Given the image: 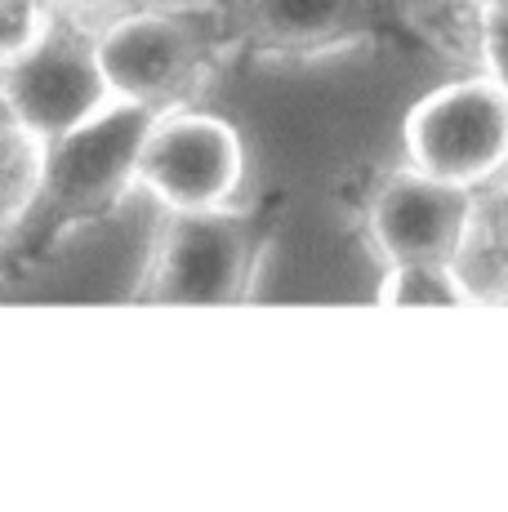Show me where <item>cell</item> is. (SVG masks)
<instances>
[{
  "label": "cell",
  "instance_id": "cell-1",
  "mask_svg": "<svg viewBox=\"0 0 508 512\" xmlns=\"http://www.w3.org/2000/svg\"><path fill=\"white\" fill-rule=\"evenodd\" d=\"M232 58L312 63L361 45L477 63L482 0H214Z\"/></svg>",
  "mask_w": 508,
  "mask_h": 512
},
{
  "label": "cell",
  "instance_id": "cell-2",
  "mask_svg": "<svg viewBox=\"0 0 508 512\" xmlns=\"http://www.w3.org/2000/svg\"><path fill=\"white\" fill-rule=\"evenodd\" d=\"M161 112L116 98L94 121L45 143L41 174L23 214L0 241V285L27 281L63 250L81 228L107 223L139 187V147Z\"/></svg>",
  "mask_w": 508,
  "mask_h": 512
},
{
  "label": "cell",
  "instance_id": "cell-3",
  "mask_svg": "<svg viewBox=\"0 0 508 512\" xmlns=\"http://www.w3.org/2000/svg\"><path fill=\"white\" fill-rule=\"evenodd\" d=\"M286 196L268 192L254 205L161 210L134 303H250L263 263L281 232Z\"/></svg>",
  "mask_w": 508,
  "mask_h": 512
},
{
  "label": "cell",
  "instance_id": "cell-4",
  "mask_svg": "<svg viewBox=\"0 0 508 512\" xmlns=\"http://www.w3.org/2000/svg\"><path fill=\"white\" fill-rule=\"evenodd\" d=\"M94 49L112 94L152 112L192 107L232 58L214 0H165L112 14L94 27Z\"/></svg>",
  "mask_w": 508,
  "mask_h": 512
},
{
  "label": "cell",
  "instance_id": "cell-5",
  "mask_svg": "<svg viewBox=\"0 0 508 512\" xmlns=\"http://www.w3.org/2000/svg\"><path fill=\"white\" fill-rule=\"evenodd\" d=\"M112 103L116 94L94 49V27L81 9H54L41 41L0 67V107L41 143L72 134Z\"/></svg>",
  "mask_w": 508,
  "mask_h": 512
},
{
  "label": "cell",
  "instance_id": "cell-6",
  "mask_svg": "<svg viewBox=\"0 0 508 512\" xmlns=\"http://www.w3.org/2000/svg\"><path fill=\"white\" fill-rule=\"evenodd\" d=\"M406 165L442 183L486 192L508 179V94L486 72L437 85L402 121Z\"/></svg>",
  "mask_w": 508,
  "mask_h": 512
},
{
  "label": "cell",
  "instance_id": "cell-7",
  "mask_svg": "<svg viewBox=\"0 0 508 512\" xmlns=\"http://www.w3.org/2000/svg\"><path fill=\"white\" fill-rule=\"evenodd\" d=\"M482 196L402 165L361 187L357 228L384 263H464Z\"/></svg>",
  "mask_w": 508,
  "mask_h": 512
},
{
  "label": "cell",
  "instance_id": "cell-8",
  "mask_svg": "<svg viewBox=\"0 0 508 512\" xmlns=\"http://www.w3.org/2000/svg\"><path fill=\"white\" fill-rule=\"evenodd\" d=\"M139 192L161 210H214L232 205L246 179V143L223 116L179 107L152 121L139 147Z\"/></svg>",
  "mask_w": 508,
  "mask_h": 512
},
{
  "label": "cell",
  "instance_id": "cell-9",
  "mask_svg": "<svg viewBox=\"0 0 508 512\" xmlns=\"http://www.w3.org/2000/svg\"><path fill=\"white\" fill-rule=\"evenodd\" d=\"M375 303H388V308H455V303H482V290L464 277L459 263H388L375 285Z\"/></svg>",
  "mask_w": 508,
  "mask_h": 512
},
{
  "label": "cell",
  "instance_id": "cell-10",
  "mask_svg": "<svg viewBox=\"0 0 508 512\" xmlns=\"http://www.w3.org/2000/svg\"><path fill=\"white\" fill-rule=\"evenodd\" d=\"M41 152H45V143L32 139V134L0 107V241L9 236L14 219L23 214L27 196H32L36 174H41Z\"/></svg>",
  "mask_w": 508,
  "mask_h": 512
},
{
  "label": "cell",
  "instance_id": "cell-11",
  "mask_svg": "<svg viewBox=\"0 0 508 512\" xmlns=\"http://www.w3.org/2000/svg\"><path fill=\"white\" fill-rule=\"evenodd\" d=\"M54 9L45 0H0V67L41 41Z\"/></svg>",
  "mask_w": 508,
  "mask_h": 512
},
{
  "label": "cell",
  "instance_id": "cell-12",
  "mask_svg": "<svg viewBox=\"0 0 508 512\" xmlns=\"http://www.w3.org/2000/svg\"><path fill=\"white\" fill-rule=\"evenodd\" d=\"M477 67L508 94V0H482L477 9Z\"/></svg>",
  "mask_w": 508,
  "mask_h": 512
},
{
  "label": "cell",
  "instance_id": "cell-13",
  "mask_svg": "<svg viewBox=\"0 0 508 512\" xmlns=\"http://www.w3.org/2000/svg\"><path fill=\"white\" fill-rule=\"evenodd\" d=\"M473 250L482 254L508 285V187H500L491 201H482V214H477V232H473L468 254Z\"/></svg>",
  "mask_w": 508,
  "mask_h": 512
},
{
  "label": "cell",
  "instance_id": "cell-14",
  "mask_svg": "<svg viewBox=\"0 0 508 512\" xmlns=\"http://www.w3.org/2000/svg\"><path fill=\"white\" fill-rule=\"evenodd\" d=\"M50 9H85V5H94V0H45Z\"/></svg>",
  "mask_w": 508,
  "mask_h": 512
}]
</instances>
